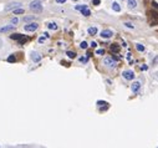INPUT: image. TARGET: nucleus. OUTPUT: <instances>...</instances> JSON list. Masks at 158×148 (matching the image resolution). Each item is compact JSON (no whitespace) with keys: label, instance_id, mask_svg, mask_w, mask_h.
<instances>
[{"label":"nucleus","instance_id":"10","mask_svg":"<svg viewBox=\"0 0 158 148\" xmlns=\"http://www.w3.org/2000/svg\"><path fill=\"white\" fill-rule=\"evenodd\" d=\"M31 59L34 62H39L41 60V56H40V53H37V52H31Z\"/></svg>","mask_w":158,"mask_h":148},{"label":"nucleus","instance_id":"21","mask_svg":"<svg viewBox=\"0 0 158 148\" xmlns=\"http://www.w3.org/2000/svg\"><path fill=\"white\" fill-rule=\"evenodd\" d=\"M125 25H126V28H128V29H133L135 28L133 24H131V22H125Z\"/></svg>","mask_w":158,"mask_h":148},{"label":"nucleus","instance_id":"3","mask_svg":"<svg viewBox=\"0 0 158 148\" xmlns=\"http://www.w3.org/2000/svg\"><path fill=\"white\" fill-rule=\"evenodd\" d=\"M75 9H76V10H80V11L82 12L84 16H90V15H91V11L87 9V5H76Z\"/></svg>","mask_w":158,"mask_h":148},{"label":"nucleus","instance_id":"16","mask_svg":"<svg viewBox=\"0 0 158 148\" xmlns=\"http://www.w3.org/2000/svg\"><path fill=\"white\" fill-rule=\"evenodd\" d=\"M12 11H14L15 15H18V14H24V9H20V8H16V9H14Z\"/></svg>","mask_w":158,"mask_h":148},{"label":"nucleus","instance_id":"31","mask_svg":"<svg viewBox=\"0 0 158 148\" xmlns=\"http://www.w3.org/2000/svg\"><path fill=\"white\" fill-rule=\"evenodd\" d=\"M74 2H77V0H74Z\"/></svg>","mask_w":158,"mask_h":148},{"label":"nucleus","instance_id":"12","mask_svg":"<svg viewBox=\"0 0 158 148\" xmlns=\"http://www.w3.org/2000/svg\"><path fill=\"white\" fill-rule=\"evenodd\" d=\"M137 6V2L136 0H128V8L129 9H135Z\"/></svg>","mask_w":158,"mask_h":148},{"label":"nucleus","instance_id":"22","mask_svg":"<svg viewBox=\"0 0 158 148\" xmlns=\"http://www.w3.org/2000/svg\"><path fill=\"white\" fill-rule=\"evenodd\" d=\"M80 46H81V49H87V46H88V45H87V43H86V41H82Z\"/></svg>","mask_w":158,"mask_h":148},{"label":"nucleus","instance_id":"24","mask_svg":"<svg viewBox=\"0 0 158 148\" xmlns=\"http://www.w3.org/2000/svg\"><path fill=\"white\" fill-rule=\"evenodd\" d=\"M96 53H97V55H103V53H105V50H103V49H100V50L96 51Z\"/></svg>","mask_w":158,"mask_h":148},{"label":"nucleus","instance_id":"6","mask_svg":"<svg viewBox=\"0 0 158 148\" xmlns=\"http://www.w3.org/2000/svg\"><path fill=\"white\" fill-rule=\"evenodd\" d=\"M20 6H21V3H10V4H8V5L5 6V10L11 11V10H14V9H16V8H20Z\"/></svg>","mask_w":158,"mask_h":148},{"label":"nucleus","instance_id":"28","mask_svg":"<svg viewBox=\"0 0 158 148\" xmlns=\"http://www.w3.org/2000/svg\"><path fill=\"white\" fill-rule=\"evenodd\" d=\"M94 4H95V5H98V4H100V0H94Z\"/></svg>","mask_w":158,"mask_h":148},{"label":"nucleus","instance_id":"30","mask_svg":"<svg viewBox=\"0 0 158 148\" xmlns=\"http://www.w3.org/2000/svg\"><path fill=\"white\" fill-rule=\"evenodd\" d=\"M0 44H2V41H0ZM0 46H2V45H0Z\"/></svg>","mask_w":158,"mask_h":148},{"label":"nucleus","instance_id":"2","mask_svg":"<svg viewBox=\"0 0 158 148\" xmlns=\"http://www.w3.org/2000/svg\"><path fill=\"white\" fill-rule=\"evenodd\" d=\"M11 39H14V40H18V43L20 44V45H22V44H25L26 41L29 40V37L28 36H25V35H21V34H15V35H11Z\"/></svg>","mask_w":158,"mask_h":148},{"label":"nucleus","instance_id":"29","mask_svg":"<svg viewBox=\"0 0 158 148\" xmlns=\"http://www.w3.org/2000/svg\"><path fill=\"white\" fill-rule=\"evenodd\" d=\"M80 61H81V62H86V61H87V59H85V57H81V59H80Z\"/></svg>","mask_w":158,"mask_h":148},{"label":"nucleus","instance_id":"15","mask_svg":"<svg viewBox=\"0 0 158 148\" xmlns=\"http://www.w3.org/2000/svg\"><path fill=\"white\" fill-rule=\"evenodd\" d=\"M47 28H49L50 30H57V25H56L55 22H50V24L47 25Z\"/></svg>","mask_w":158,"mask_h":148},{"label":"nucleus","instance_id":"27","mask_svg":"<svg viewBox=\"0 0 158 148\" xmlns=\"http://www.w3.org/2000/svg\"><path fill=\"white\" fill-rule=\"evenodd\" d=\"M91 46H92V47H96V46H97V44H96L95 41H92V43H91Z\"/></svg>","mask_w":158,"mask_h":148},{"label":"nucleus","instance_id":"26","mask_svg":"<svg viewBox=\"0 0 158 148\" xmlns=\"http://www.w3.org/2000/svg\"><path fill=\"white\" fill-rule=\"evenodd\" d=\"M66 0H56V3H59V4H64Z\"/></svg>","mask_w":158,"mask_h":148},{"label":"nucleus","instance_id":"9","mask_svg":"<svg viewBox=\"0 0 158 148\" xmlns=\"http://www.w3.org/2000/svg\"><path fill=\"white\" fill-rule=\"evenodd\" d=\"M139 88H141V84H139L138 81H137V82H133L132 86H131V90H132L133 93H137V92L139 91Z\"/></svg>","mask_w":158,"mask_h":148},{"label":"nucleus","instance_id":"7","mask_svg":"<svg viewBox=\"0 0 158 148\" xmlns=\"http://www.w3.org/2000/svg\"><path fill=\"white\" fill-rule=\"evenodd\" d=\"M103 64L106 66H108V67H115L116 60H113L112 57H106V59H105V61H103Z\"/></svg>","mask_w":158,"mask_h":148},{"label":"nucleus","instance_id":"1","mask_svg":"<svg viewBox=\"0 0 158 148\" xmlns=\"http://www.w3.org/2000/svg\"><path fill=\"white\" fill-rule=\"evenodd\" d=\"M29 8L34 12H41L43 11V4H41L40 0H34V2H31Z\"/></svg>","mask_w":158,"mask_h":148},{"label":"nucleus","instance_id":"19","mask_svg":"<svg viewBox=\"0 0 158 148\" xmlns=\"http://www.w3.org/2000/svg\"><path fill=\"white\" fill-rule=\"evenodd\" d=\"M15 61H16L15 55H10V56L8 57V62H15Z\"/></svg>","mask_w":158,"mask_h":148},{"label":"nucleus","instance_id":"17","mask_svg":"<svg viewBox=\"0 0 158 148\" xmlns=\"http://www.w3.org/2000/svg\"><path fill=\"white\" fill-rule=\"evenodd\" d=\"M111 51L112 52H118L120 51V47H118L116 44H113V45H111Z\"/></svg>","mask_w":158,"mask_h":148},{"label":"nucleus","instance_id":"4","mask_svg":"<svg viewBox=\"0 0 158 148\" xmlns=\"http://www.w3.org/2000/svg\"><path fill=\"white\" fill-rule=\"evenodd\" d=\"M39 28V25L36 22H31V24H28V25H25L24 26V29L26 31H29V33H33V31H36Z\"/></svg>","mask_w":158,"mask_h":148},{"label":"nucleus","instance_id":"23","mask_svg":"<svg viewBox=\"0 0 158 148\" xmlns=\"http://www.w3.org/2000/svg\"><path fill=\"white\" fill-rule=\"evenodd\" d=\"M18 22H19V19H18V18H14V19L11 20V24H12V25H16Z\"/></svg>","mask_w":158,"mask_h":148},{"label":"nucleus","instance_id":"20","mask_svg":"<svg viewBox=\"0 0 158 148\" xmlns=\"http://www.w3.org/2000/svg\"><path fill=\"white\" fill-rule=\"evenodd\" d=\"M136 49H137L138 51H144V46L141 45V44H137V45H136Z\"/></svg>","mask_w":158,"mask_h":148},{"label":"nucleus","instance_id":"14","mask_svg":"<svg viewBox=\"0 0 158 148\" xmlns=\"http://www.w3.org/2000/svg\"><path fill=\"white\" fill-rule=\"evenodd\" d=\"M87 33H88L90 35H96V34H97V28H88Z\"/></svg>","mask_w":158,"mask_h":148},{"label":"nucleus","instance_id":"18","mask_svg":"<svg viewBox=\"0 0 158 148\" xmlns=\"http://www.w3.org/2000/svg\"><path fill=\"white\" fill-rule=\"evenodd\" d=\"M66 55H67L70 59H75V57H76V53H75L74 51H67V53H66Z\"/></svg>","mask_w":158,"mask_h":148},{"label":"nucleus","instance_id":"25","mask_svg":"<svg viewBox=\"0 0 158 148\" xmlns=\"http://www.w3.org/2000/svg\"><path fill=\"white\" fill-rule=\"evenodd\" d=\"M30 20H34V16H25L24 18V21H30Z\"/></svg>","mask_w":158,"mask_h":148},{"label":"nucleus","instance_id":"8","mask_svg":"<svg viewBox=\"0 0 158 148\" xmlns=\"http://www.w3.org/2000/svg\"><path fill=\"white\" fill-rule=\"evenodd\" d=\"M112 36H113V33L111 30H102L101 31V37H103V39H110Z\"/></svg>","mask_w":158,"mask_h":148},{"label":"nucleus","instance_id":"5","mask_svg":"<svg viewBox=\"0 0 158 148\" xmlns=\"http://www.w3.org/2000/svg\"><path fill=\"white\" fill-rule=\"evenodd\" d=\"M122 76H123L125 80H128V81H131V80L135 78V72H133V71H125V72L122 74Z\"/></svg>","mask_w":158,"mask_h":148},{"label":"nucleus","instance_id":"11","mask_svg":"<svg viewBox=\"0 0 158 148\" xmlns=\"http://www.w3.org/2000/svg\"><path fill=\"white\" fill-rule=\"evenodd\" d=\"M15 29V25H9V26H4V28H0V33H6V31H11Z\"/></svg>","mask_w":158,"mask_h":148},{"label":"nucleus","instance_id":"13","mask_svg":"<svg viewBox=\"0 0 158 148\" xmlns=\"http://www.w3.org/2000/svg\"><path fill=\"white\" fill-rule=\"evenodd\" d=\"M112 9L115 10V11H121V6H120V4H118V3H113L112 4Z\"/></svg>","mask_w":158,"mask_h":148}]
</instances>
